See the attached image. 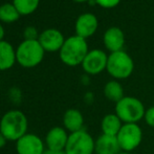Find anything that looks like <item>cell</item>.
Segmentation results:
<instances>
[{
    "label": "cell",
    "instance_id": "1",
    "mask_svg": "<svg viewBox=\"0 0 154 154\" xmlns=\"http://www.w3.org/2000/svg\"><path fill=\"white\" fill-rule=\"evenodd\" d=\"M0 131L6 140H18L27 131V119L20 110H10L0 121Z\"/></svg>",
    "mask_w": 154,
    "mask_h": 154
},
{
    "label": "cell",
    "instance_id": "2",
    "mask_svg": "<svg viewBox=\"0 0 154 154\" xmlns=\"http://www.w3.org/2000/svg\"><path fill=\"white\" fill-rule=\"evenodd\" d=\"M88 51H89L86 39L75 35L65 39L64 44L59 51L60 59L65 65L77 66L83 63Z\"/></svg>",
    "mask_w": 154,
    "mask_h": 154
},
{
    "label": "cell",
    "instance_id": "3",
    "mask_svg": "<svg viewBox=\"0 0 154 154\" xmlns=\"http://www.w3.org/2000/svg\"><path fill=\"white\" fill-rule=\"evenodd\" d=\"M144 104L134 97H124L116 104L114 113L124 124H137L145 116Z\"/></svg>",
    "mask_w": 154,
    "mask_h": 154
},
{
    "label": "cell",
    "instance_id": "4",
    "mask_svg": "<svg viewBox=\"0 0 154 154\" xmlns=\"http://www.w3.org/2000/svg\"><path fill=\"white\" fill-rule=\"evenodd\" d=\"M45 51L38 40H24L16 49L17 62L25 68H32L42 62Z\"/></svg>",
    "mask_w": 154,
    "mask_h": 154
},
{
    "label": "cell",
    "instance_id": "5",
    "mask_svg": "<svg viewBox=\"0 0 154 154\" xmlns=\"http://www.w3.org/2000/svg\"><path fill=\"white\" fill-rule=\"evenodd\" d=\"M133 69L134 62L126 51H120L116 53H111L108 56L106 70L114 79H127L132 75Z\"/></svg>",
    "mask_w": 154,
    "mask_h": 154
},
{
    "label": "cell",
    "instance_id": "6",
    "mask_svg": "<svg viewBox=\"0 0 154 154\" xmlns=\"http://www.w3.org/2000/svg\"><path fill=\"white\" fill-rule=\"evenodd\" d=\"M94 140L85 130L73 132L68 136L65 152L66 154H94Z\"/></svg>",
    "mask_w": 154,
    "mask_h": 154
},
{
    "label": "cell",
    "instance_id": "7",
    "mask_svg": "<svg viewBox=\"0 0 154 154\" xmlns=\"http://www.w3.org/2000/svg\"><path fill=\"white\" fill-rule=\"evenodd\" d=\"M116 138L120 144L121 150L131 152L142 143L143 131L137 124H123Z\"/></svg>",
    "mask_w": 154,
    "mask_h": 154
},
{
    "label": "cell",
    "instance_id": "8",
    "mask_svg": "<svg viewBox=\"0 0 154 154\" xmlns=\"http://www.w3.org/2000/svg\"><path fill=\"white\" fill-rule=\"evenodd\" d=\"M108 56L101 49H92L88 51L85 57L82 67L88 75H99L107 68Z\"/></svg>",
    "mask_w": 154,
    "mask_h": 154
},
{
    "label": "cell",
    "instance_id": "9",
    "mask_svg": "<svg viewBox=\"0 0 154 154\" xmlns=\"http://www.w3.org/2000/svg\"><path fill=\"white\" fill-rule=\"evenodd\" d=\"M38 41L45 51L55 53V51H60L65 42V39L59 29H47L41 32Z\"/></svg>",
    "mask_w": 154,
    "mask_h": 154
},
{
    "label": "cell",
    "instance_id": "10",
    "mask_svg": "<svg viewBox=\"0 0 154 154\" xmlns=\"http://www.w3.org/2000/svg\"><path fill=\"white\" fill-rule=\"evenodd\" d=\"M16 150L18 154H43L45 149L38 135L26 133L16 142Z\"/></svg>",
    "mask_w": 154,
    "mask_h": 154
},
{
    "label": "cell",
    "instance_id": "11",
    "mask_svg": "<svg viewBox=\"0 0 154 154\" xmlns=\"http://www.w3.org/2000/svg\"><path fill=\"white\" fill-rule=\"evenodd\" d=\"M97 18L91 13H84L78 17L75 21V35L81 38H89L97 29Z\"/></svg>",
    "mask_w": 154,
    "mask_h": 154
},
{
    "label": "cell",
    "instance_id": "12",
    "mask_svg": "<svg viewBox=\"0 0 154 154\" xmlns=\"http://www.w3.org/2000/svg\"><path fill=\"white\" fill-rule=\"evenodd\" d=\"M104 45L110 53L123 51L125 45V35L120 27H109L103 37Z\"/></svg>",
    "mask_w": 154,
    "mask_h": 154
},
{
    "label": "cell",
    "instance_id": "13",
    "mask_svg": "<svg viewBox=\"0 0 154 154\" xmlns=\"http://www.w3.org/2000/svg\"><path fill=\"white\" fill-rule=\"evenodd\" d=\"M68 134L66 130L62 127H54L47 132L45 142L47 145V149L51 150L61 151L65 150L67 140H68Z\"/></svg>",
    "mask_w": 154,
    "mask_h": 154
},
{
    "label": "cell",
    "instance_id": "14",
    "mask_svg": "<svg viewBox=\"0 0 154 154\" xmlns=\"http://www.w3.org/2000/svg\"><path fill=\"white\" fill-rule=\"evenodd\" d=\"M121 147L116 136L102 134L95 140L94 153L95 154H118L121 152Z\"/></svg>",
    "mask_w": 154,
    "mask_h": 154
},
{
    "label": "cell",
    "instance_id": "15",
    "mask_svg": "<svg viewBox=\"0 0 154 154\" xmlns=\"http://www.w3.org/2000/svg\"><path fill=\"white\" fill-rule=\"evenodd\" d=\"M63 125L65 129L68 130L70 133L78 132L83 130L84 125V118L81 111L75 108L66 110L63 116Z\"/></svg>",
    "mask_w": 154,
    "mask_h": 154
},
{
    "label": "cell",
    "instance_id": "16",
    "mask_svg": "<svg viewBox=\"0 0 154 154\" xmlns=\"http://www.w3.org/2000/svg\"><path fill=\"white\" fill-rule=\"evenodd\" d=\"M16 59V51L8 41L0 42V70H8L14 66Z\"/></svg>",
    "mask_w": 154,
    "mask_h": 154
},
{
    "label": "cell",
    "instance_id": "17",
    "mask_svg": "<svg viewBox=\"0 0 154 154\" xmlns=\"http://www.w3.org/2000/svg\"><path fill=\"white\" fill-rule=\"evenodd\" d=\"M122 126L123 122L116 113H109L106 114L103 118V120H102L101 129L103 134L116 136L119 132H120Z\"/></svg>",
    "mask_w": 154,
    "mask_h": 154
},
{
    "label": "cell",
    "instance_id": "18",
    "mask_svg": "<svg viewBox=\"0 0 154 154\" xmlns=\"http://www.w3.org/2000/svg\"><path fill=\"white\" fill-rule=\"evenodd\" d=\"M104 95L106 97V99L116 104L125 97L124 88L120 82H118L116 80H112V81L107 82L106 85L104 86Z\"/></svg>",
    "mask_w": 154,
    "mask_h": 154
},
{
    "label": "cell",
    "instance_id": "19",
    "mask_svg": "<svg viewBox=\"0 0 154 154\" xmlns=\"http://www.w3.org/2000/svg\"><path fill=\"white\" fill-rule=\"evenodd\" d=\"M18 12L13 3H4L0 5V21L4 23H13L20 18Z\"/></svg>",
    "mask_w": 154,
    "mask_h": 154
},
{
    "label": "cell",
    "instance_id": "20",
    "mask_svg": "<svg viewBox=\"0 0 154 154\" xmlns=\"http://www.w3.org/2000/svg\"><path fill=\"white\" fill-rule=\"evenodd\" d=\"M40 0H13V4L18 10L20 15L27 16L38 8Z\"/></svg>",
    "mask_w": 154,
    "mask_h": 154
},
{
    "label": "cell",
    "instance_id": "21",
    "mask_svg": "<svg viewBox=\"0 0 154 154\" xmlns=\"http://www.w3.org/2000/svg\"><path fill=\"white\" fill-rule=\"evenodd\" d=\"M39 36L38 31H37L36 27L34 26H27L24 29V38L25 40H38Z\"/></svg>",
    "mask_w": 154,
    "mask_h": 154
},
{
    "label": "cell",
    "instance_id": "22",
    "mask_svg": "<svg viewBox=\"0 0 154 154\" xmlns=\"http://www.w3.org/2000/svg\"><path fill=\"white\" fill-rule=\"evenodd\" d=\"M121 0H95V3L103 8H113L120 4Z\"/></svg>",
    "mask_w": 154,
    "mask_h": 154
},
{
    "label": "cell",
    "instance_id": "23",
    "mask_svg": "<svg viewBox=\"0 0 154 154\" xmlns=\"http://www.w3.org/2000/svg\"><path fill=\"white\" fill-rule=\"evenodd\" d=\"M144 120L147 123V125L154 128V106H151L150 108L146 109Z\"/></svg>",
    "mask_w": 154,
    "mask_h": 154
},
{
    "label": "cell",
    "instance_id": "24",
    "mask_svg": "<svg viewBox=\"0 0 154 154\" xmlns=\"http://www.w3.org/2000/svg\"><path fill=\"white\" fill-rule=\"evenodd\" d=\"M43 154H66L65 150L57 151V150H51V149H46V150L43 152Z\"/></svg>",
    "mask_w": 154,
    "mask_h": 154
},
{
    "label": "cell",
    "instance_id": "25",
    "mask_svg": "<svg viewBox=\"0 0 154 154\" xmlns=\"http://www.w3.org/2000/svg\"><path fill=\"white\" fill-rule=\"evenodd\" d=\"M5 143H6V138L4 137L3 134H2L1 131H0V149L3 148L4 145H5Z\"/></svg>",
    "mask_w": 154,
    "mask_h": 154
},
{
    "label": "cell",
    "instance_id": "26",
    "mask_svg": "<svg viewBox=\"0 0 154 154\" xmlns=\"http://www.w3.org/2000/svg\"><path fill=\"white\" fill-rule=\"evenodd\" d=\"M3 38H4V29L1 24H0V42L3 41Z\"/></svg>",
    "mask_w": 154,
    "mask_h": 154
},
{
    "label": "cell",
    "instance_id": "27",
    "mask_svg": "<svg viewBox=\"0 0 154 154\" xmlns=\"http://www.w3.org/2000/svg\"><path fill=\"white\" fill-rule=\"evenodd\" d=\"M75 2H79V3H82V2H89L90 0H73Z\"/></svg>",
    "mask_w": 154,
    "mask_h": 154
},
{
    "label": "cell",
    "instance_id": "28",
    "mask_svg": "<svg viewBox=\"0 0 154 154\" xmlns=\"http://www.w3.org/2000/svg\"><path fill=\"white\" fill-rule=\"evenodd\" d=\"M118 154H130L129 152H125V151H121L120 153H118Z\"/></svg>",
    "mask_w": 154,
    "mask_h": 154
},
{
    "label": "cell",
    "instance_id": "29",
    "mask_svg": "<svg viewBox=\"0 0 154 154\" xmlns=\"http://www.w3.org/2000/svg\"><path fill=\"white\" fill-rule=\"evenodd\" d=\"M94 154H95V153H94Z\"/></svg>",
    "mask_w": 154,
    "mask_h": 154
}]
</instances>
